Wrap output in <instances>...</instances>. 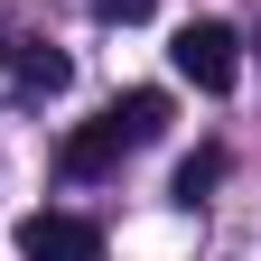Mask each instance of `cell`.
I'll use <instances>...</instances> for the list:
<instances>
[{
    "label": "cell",
    "mask_w": 261,
    "mask_h": 261,
    "mask_svg": "<svg viewBox=\"0 0 261 261\" xmlns=\"http://www.w3.org/2000/svg\"><path fill=\"white\" fill-rule=\"evenodd\" d=\"M112 121L130 130V140H159V130H168V93H159V84H140V93H121V103H112Z\"/></svg>",
    "instance_id": "cell-5"
},
{
    "label": "cell",
    "mask_w": 261,
    "mask_h": 261,
    "mask_svg": "<svg viewBox=\"0 0 261 261\" xmlns=\"http://www.w3.org/2000/svg\"><path fill=\"white\" fill-rule=\"evenodd\" d=\"M65 84H75L65 47H19V93H65Z\"/></svg>",
    "instance_id": "cell-4"
},
{
    "label": "cell",
    "mask_w": 261,
    "mask_h": 261,
    "mask_svg": "<svg viewBox=\"0 0 261 261\" xmlns=\"http://www.w3.org/2000/svg\"><path fill=\"white\" fill-rule=\"evenodd\" d=\"M215 177H224V149H196V159H177V205H196Z\"/></svg>",
    "instance_id": "cell-6"
},
{
    "label": "cell",
    "mask_w": 261,
    "mask_h": 261,
    "mask_svg": "<svg viewBox=\"0 0 261 261\" xmlns=\"http://www.w3.org/2000/svg\"><path fill=\"white\" fill-rule=\"evenodd\" d=\"M93 19H121L130 28V19H149V0H93Z\"/></svg>",
    "instance_id": "cell-7"
},
{
    "label": "cell",
    "mask_w": 261,
    "mask_h": 261,
    "mask_svg": "<svg viewBox=\"0 0 261 261\" xmlns=\"http://www.w3.org/2000/svg\"><path fill=\"white\" fill-rule=\"evenodd\" d=\"M121 149H130V130H121V121L103 112V121H84V130H75V140H65V149H56V168H65V177H103V168H112V159H121Z\"/></svg>",
    "instance_id": "cell-3"
},
{
    "label": "cell",
    "mask_w": 261,
    "mask_h": 261,
    "mask_svg": "<svg viewBox=\"0 0 261 261\" xmlns=\"http://www.w3.org/2000/svg\"><path fill=\"white\" fill-rule=\"evenodd\" d=\"M168 56H177V75H187L196 93H233V84H243V38H233L224 19H187Z\"/></svg>",
    "instance_id": "cell-1"
},
{
    "label": "cell",
    "mask_w": 261,
    "mask_h": 261,
    "mask_svg": "<svg viewBox=\"0 0 261 261\" xmlns=\"http://www.w3.org/2000/svg\"><path fill=\"white\" fill-rule=\"evenodd\" d=\"M19 252L28 261H103V233L84 215H28L19 224Z\"/></svg>",
    "instance_id": "cell-2"
}]
</instances>
